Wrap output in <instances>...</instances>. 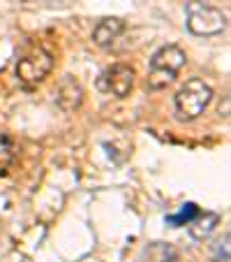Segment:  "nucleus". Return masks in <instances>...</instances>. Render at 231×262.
I'll return each instance as SVG.
<instances>
[{
    "label": "nucleus",
    "instance_id": "nucleus-1",
    "mask_svg": "<svg viewBox=\"0 0 231 262\" xmlns=\"http://www.w3.org/2000/svg\"><path fill=\"white\" fill-rule=\"evenodd\" d=\"M187 56L181 47L176 45H167L160 51H155L150 58V74H148V86L150 89H164L169 86L176 74L185 68Z\"/></svg>",
    "mask_w": 231,
    "mask_h": 262
},
{
    "label": "nucleus",
    "instance_id": "nucleus-2",
    "mask_svg": "<svg viewBox=\"0 0 231 262\" xmlns=\"http://www.w3.org/2000/svg\"><path fill=\"white\" fill-rule=\"evenodd\" d=\"M213 100V89L203 79H190L176 93V112L183 121H194L206 112Z\"/></svg>",
    "mask_w": 231,
    "mask_h": 262
},
{
    "label": "nucleus",
    "instance_id": "nucleus-3",
    "mask_svg": "<svg viewBox=\"0 0 231 262\" xmlns=\"http://www.w3.org/2000/svg\"><path fill=\"white\" fill-rule=\"evenodd\" d=\"M187 14V30L199 37H213V35L224 33L226 28V14L222 10L199 0H192L185 7Z\"/></svg>",
    "mask_w": 231,
    "mask_h": 262
},
{
    "label": "nucleus",
    "instance_id": "nucleus-4",
    "mask_svg": "<svg viewBox=\"0 0 231 262\" xmlns=\"http://www.w3.org/2000/svg\"><path fill=\"white\" fill-rule=\"evenodd\" d=\"M51 70H54V56L46 49L37 47V49L25 54L23 58L16 63V77H19L23 84L33 86V84H40L44 77H49Z\"/></svg>",
    "mask_w": 231,
    "mask_h": 262
},
{
    "label": "nucleus",
    "instance_id": "nucleus-5",
    "mask_svg": "<svg viewBox=\"0 0 231 262\" xmlns=\"http://www.w3.org/2000/svg\"><path fill=\"white\" fill-rule=\"evenodd\" d=\"M102 84L109 93H113L116 98H127L130 91L134 86V70L125 63H116L104 72Z\"/></svg>",
    "mask_w": 231,
    "mask_h": 262
},
{
    "label": "nucleus",
    "instance_id": "nucleus-6",
    "mask_svg": "<svg viewBox=\"0 0 231 262\" xmlns=\"http://www.w3.org/2000/svg\"><path fill=\"white\" fill-rule=\"evenodd\" d=\"M84 102V89L74 77H63V81L56 89V104H58L63 112H74L79 109Z\"/></svg>",
    "mask_w": 231,
    "mask_h": 262
},
{
    "label": "nucleus",
    "instance_id": "nucleus-7",
    "mask_svg": "<svg viewBox=\"0 0 231 262\" xmlns=\"http://www.w3.org/2000/svg\"><path fill=\"white\" fill-rule=\"evenodd\" d=\"M123 30H125L123 19H116V16H111V19H102L93 30V42L99 45V47H109L111 42H116L120 35H123Z\"/></svg>",
    "mask_w": 231,
    "mask_h": 262
},
{
    "label": "nucleus",
    "instance_id": "nucleus-8",
    "mask_svg": "<svg viewBox=\"0 0 231 262\" xmlns=\"http://www.w3.org/2000/svg\"><path fill=\"white\" fill-rule=\"evenodd\" d=\"M220 225V213H213V211H199L197 216L192 218L187 223V230H190L192 239H197V242H203L206 237H211V232Z\"/></svg>",
    "mask_w": 231,
    "mask_h": 262
},
{
    "label": "nucleus",
    "instance_id": "nucleus-9",
    "mask_svg": "<svg viewBox=\"0 0 231 262\" xmlns=\"http://www.w3.org/2000/svg\"><path fill=\"white\" fill-rule=\"evenodd\" d=\"M16 158V146L12 142V137H7L5 133H0V169L10 167Z\"/></svg>",
    "mask_w": 231,
    "mask_h": 262
},
{
    "label": "nucleus",
    "instance_id": "nucleus-10",
    "mask_svg": "<svg viewBox=\"0 0 231 262\" xmlns=\"http://www.w3.org/2000/svg\"><path fill=\"white\" fill-rule=\"evenodd\" d=\"M199 213V209H197V204H192V202H187L185 207L181 209V213L178 216H169V223L171 225H183V223H190L192 218Z\"/></svg>",
    "mask_w": 231,
    "mask_h": 262
},
{
    "label": "nucleus",
    "instance_id": "nucleus-11",
    "mask_svg": "<svg viewBox=\"0 0 231 262\" xmlns=\"http://www.w3.org/2000/svg\"><path fill=\"white\" fill-rule=\"evenodd\" d=\"M21 3H28V0H21Z\"/></svg>",
    "mask_w": 231,
    "mask_h": 262
}]
</instances>
